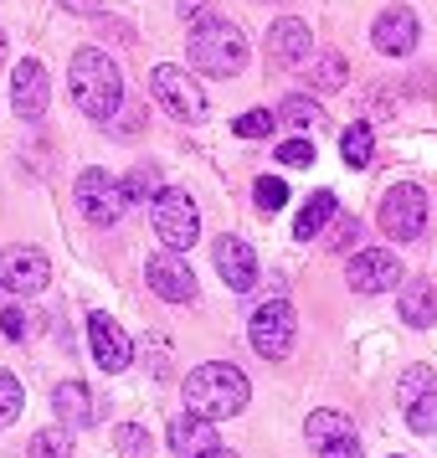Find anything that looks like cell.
I'll return each instance as SVG.
<instances>
[{
  "label": "cell",
  "mask_w": 437,
  "mask_h": 458,
  "mask_svg": "<svg viewBox=\"0 0 437 458\" xmlns=\"http://www.w3.org/2000/svg\"><path fill=\"white\" fill-rule=\"evenodd\" d=\"M21 402H26L21 381H16L11 371H0V428H11V422L21 417Z\"/></svg>",
  "instance_id": "26"
},
{
  "label": "cell",
  "mask_w": 437,
  "mask_h": 458,
  "mask_svg": "<svg viewBox=\"0 0 437 458\" xmlns=\"http://www.w3.org/2000/svg\"><path fill=\"white\" fill-rule=\"evenodd\" d=\"M72 98L88 119H113L119 104H124V78H119V63L98 52V47H83L72 52Z\"/></svg>",
  "instance_id": "1"
},
{
  "label": "cell",
  "mask_w": 437,
  "mask_h": 458,
  "mask_svg": "<svg viewBox=\"0 0 437 458\" xmlns=\"http://www.w3.org/2000/svg\"><path fill=\"white\" fill-rule=\"evenodd\" d=\"M31 454H37V458H72V443H67L63 433H52V428H46V433H37Z\"/></svg>",
  "instance_id": "32"
},
{
  "label": "cell",
  "mask_w": 437,
  "mask_h": 458,
  "mask_svg": "<svg viewBox=\"0 0 437 458\" xmlns=\"http://www.w3.org/2000/svg\"><path fill=\"white\" fill-rule=\"evenodd\" d=\"M113 448H119L124 458H145L149 454V433L134 428V422H124V428H113Z\"/></svg>",
  "instance_id": "28"
},
{
  "label": "cell",
  "mask_w": 437,
  "mask_h": 458,
  "mask_svg": "<svg viewBox=\"0 0 437 458\" xmlns=\"http://www.w3.org/2000/svg\"><path fill=\"white\" fill-rule=\"evenodd\" d=\"M334 207H340V201H334V191H314L309 201H304V211H298V222H293V237H304V242L319 237L324 222L334 216Z\"/></svg>",
  "instance_id": "21"
},
{
  "label": "cell",
  "mask_w": 437,
  "mask_h": 458,
  "mask_svg": "<svg viewBox=\"0 0 437 458\" xmlns=\"http://www.w3.org/2000/svg\"><path fill=\"white\" fill-rule=\"evenodd\" d=\"M57 417H63L67 428H93V422H98L93 392H88L83 381H63V386H57Z\"/></svg>",
  "instance_id": "19"
},
{
  "label": "cell",
  "mask_w": 437,
  "mask_h": 458,
  "mask_svg": "<svg viewBox=\"0 0 437 458\" xmlns=\"http://www.w3.org/2000/svg\"><path fill=\"white\" fill-rule=\"evenodd\" d=\"M46 98H52V88H46V67L37 63V57L16 63V72H11V104H16V114H21V119H42Z\"/></svg>",
  "instance_id": "12"
},
{
  "label": "cell",
  "mask_w": 437,
  "mask_h": 458,
  "mask_svg": "<svg viewBox=\"0 0 437 458\" xmlns=\"http://www.w3.org/2000/svg\"><path fill=\"white\" fill-rule=\"evenodd\" d=\"M216 268H222L231 293H248L252 284H257V258H252V248L242 237H231V232L216 242Z\"/></svg>",
  "instance_id": "15"
},
{
  "label": "cell",
  "mask_w": 437,
  "mask_h": 458,
  "mask_svg": "<svg viewBox=\"0 0 437 458\" xmlns=\"http://www.w3.org/2000/svg\"><path fill=\"white\" fill-rule=\"evenodd\" d=\"M0 330L11 335V340H26L37 325H31V314H26V310H0Z\"/></svg>",
  "instance_id": "34"
},
{
  "label": "cell",
  "mask_w": 437,
  "mask_h": 458,
  "mask_svg": "<svg viewBox=\"0 0 437 458\" xmlns=\"http://www.w3.org/2000/svg\"><path fill=\"white\" fill-rule=\"evenodd\" d=\"M355 237H360V222H355V216H340V227H334V237H330V248H350Z\"/></svg>",
  "instance_id": "35"
},
{
  "label": "cell",
  "mask_w": 437,
  "mask_h": 458,
  "mask_svg": "<svg viewBox=\"0 0 437 458\" xmlns=\"http://www.w3.org/2000/svg\"><path fill=\"white\" fill-rule=\"evenodd\" d=\"M319 458H360V437H345V443H330V448H319Z\"/></svg>",
  "instance_id": "36"
},
{
  "label": "cell",
  "mask_w": 437,
  "mask_h": 458,
  "mask_svg": "<svg viewBox=\"0 0 437 458\" xmlns=\"http://www.w3.org/2000/svg\"><path fill=\"white\" fill-rule=\"evenodd\" d=\"M345 278H350L355 293H386V289H396V284H407V273H401V263H396V252H386V248L355 252L350 268H345Z\"/></svg>",
  "instance_id": "10"
},
{
  "label": "cell",
  "mask_w": 437,
  "mask_h": 458,
  "mask_svg": "<svg viewBox=\"0 0 437 458\" xmlns=\"http://www.w3.org/2000/svg\"><path fill=\"white\" fill-rule=\"evenodd\" d=\"M371 149H375L371 124H350L345 134H340V155H345V165H350V170H366V165H371Z\"/></svg>",
  "instance_id": "24"
},
{
  "label": "cell",
  "mask_w": 437,
  "mask_h": 458,
  "mask_svg": "<svg viewBox=\"0 0 437 458\" xmlns=\"http://www.w3.org/2000/svg\"><path fill=\"white\" fill-rule=\"evenodd\" d=\"M293 304L289 299H268V304H257V314L248 319V340L252 351L263 355V360H283L293 351Z\"/></svg>",
  "instance_id": "7"
},
{
  "label": "cell",
  "mask_w": 437,
  "mask_h": 458,
  "mask_svg": "<svg viewBox=\"0 0 437 458\" xmlns=\"http://www.w3.org/2000/svg\"><path fill=\"white\" fill-rule=\"evenodd\" d=\"M186 407L196 417H206V422L237 417L242 407H248V376L237 371V366H227V360L196 366V371L186 376Z\"/></svg>",
  "instance_id": "2"
},
{
  "label": "cell",
  "mask_w": 437,
  "mask_h": 458,
  "mask_svg": "<svg viewBox=\"0 0 437 458\" xmlns=\"http://www.w3.org/2000/svg\"><path fill=\"white\" fill-rule=\"evenodd\" d=\"M401 319H407L412 330L437 325V284H427V278H407V284H401Z\"/></svg>",
  "instance_id": "18"
},
{
  "label": "cell",
  "mask_w": 437,
  "mask_h": 458,
  "mask_svg": "<svg viewBox=\"0 0 437 458\" xmlns=\"http://www.w3.org/2000/svg\"><path fill=\"white\" fill-rule=\"evenodd\" d=\"M283 207H289V186L273 181V175H263V181H257V211H283Z\"/></svg>",
  "instance_id": "31"
},
{
  "label": "cell",
  "mask_w": 437,
  "mask_h": 458,
  "mask_svg": "<svg viewBox=\"0 0 437 458\" xmlns=\"http://www.w3.org/2000/svg\"><path fill=\"white\" fill-rule=\"evenodd\" d=\"M206 11V0H181V16H201Z\"/></svg>",
  "instance_id": "38"
},
{
  "label": "cell",
  "mask_w": 437,
  "mask_h": 458,
  "mask_svg": "<svg viewBox=\"0 0 437 458\" xmlns=\"http://www.w3.org/2000/svg\"><path fill=\"white\" fill-rule=\"evenodd\" d=\"M309 47H314V31L304 21H273L268 31V63L273 67H293V63H304L309 57Z\"/></svg>",
  "instance_id": "16"
},
{
  "label": "cell",
  "mask_w": 437,
  "mask_h": 458,
  "mask_svg": "<svg viewBox=\"0 0 437 458\" xmlns=\"http://www.w3.org/2000/svg\"><path fill=\"white\" fill-rule=\"evenodd\" d=\"M371 42H375V52H386V57H407L416 47V16L407 5H386L371 26Z\"/></svg>",
  "instance_id": "13"
},
{
  "label": "cell",
  "mask_w": 437,
  "mask_h": 458,
  "mask_svg": "<svg viewBox=\"0 0 437 458\" xmlns=\"http://www.w3.org/2000/svg\"><path fill=\"white\" fill-rule=\"evenodd\" d=\"M88 345H93V360H98V371L119 376L134 360V345H129V335L119 330V319H108V314H93L88 319Z\"/></svg>",
  "instance_id": "11"
},
{
  "label": "cell",
  "mask_w": 437,
  "mask_h": 458,
  "mask_svg": "<svg viewBox=\"0 0 437 458\" xmlns=\"http://www.w3.org/2000/svg\"><path fill=\"white\" fill-rule=\"evenodd\" d=\"M72 201H78V211H83L93 227H113L129 207V191H124V181H113L108 170H83L78 186H72Z\"/></svg>",
  "instance_id": "5"
},
{
  "label": "cell",
  "mask_w": 437,
  "mask_h": 458,
  "mask_svg": "<svg viewBox=\"0 0 437 458\" xmlns=\"http://www.w3.org/2000/svg\"><path fill=\"white\" fill-rule=\"evenodd\" d=\"M170 448L181 458H206V454H216V428L196 412L175 417V422H170Z\"/></svg>",
  "instance_id": "17"
},
{
  "label": "cell",
  "mask_w": 437,
  "mask_h": 458,
  "mask_svg": "<svg viewBox=\"0 0 437 458\" xmlns=\"http://www.w3.org/2000/svg\"><path fill=\"white\" fill-rule=\"evenodd\" d=\"M278 119H283L289 129H314L319 119H324V108L314 104L309 93H289V98L278 104Z\"/></svg>",
  "instance_id": "25"
},
{
  "label": "cell",
  "mask_w": 437,
  "mask_h": 458,
  "mask_svg": "<svg viewBox=\"0 0 437 458\" xmlns=\"http://www.w3.org/2000/svg\"><path fill=\"white\" fill-rule=\"evenodd\" d=\"M129 201H149V196H160V170L155 165H134V175L124 181Z\"/></svg>",
  "instance_id": "27"
},
{
  "label": "cell",
  "mask_w": 437,
  "mask_h": 458,
  "mask_svg": "<svg viewBox=\"0 0 437 458\" xmlns=\"http://www.w3.org/2000/svg\"><path fill=\"white\" fill-rule=\"evenodd\" d=\"M427 392H437V371L433 366H412V371L396 376V407H401V412H407L412 402H422Z\"/></svg>",
  "instance_id": "22"
},
{
  "label": "cell",
  "mask_w": 437,
  "mask_h": 458,
  "mask_svg": "<svg viewBox=\"0 0 437 458\" xmlns=\"http://www.w3.org/2000/svg\"><path fill=\"white\" fill-rule=\"evenodd\" d=\"M149 222H155V237L165 242L170 252H186L196 248V237H201V216H196V201H190L186 191L165 186L155 201H149Z\"/></svg>",
  "instance_id": "4"
},
{
  "label": "cell",
  "mask_w": 437,
  "mask_h": 458,
  "mask_svg": "<svg viewBox=\"0 0 437 458\" xmlns=\"http://www.w3.org/2000/svg\"><path fill=\"white\" fill-rule=\"evenodd\" d=\"M278 160L289 170H304V165H314V145L309 140H289V145H278Z\"/></svg>",
  "instance_id": "33"
},
{
  "label": "cell",
  "mask_w": 437,
  "mask_h": 458,
  "mask_svg": "<svg viewBox=\"0 0 437 458\" xmlns=\"http://www.w3.org/2000/svg\"><path fill=\"white\" fill-rule=\"evenodd\" d=\"M149 93H155V104L165 108V114H175V119H206V93L190 83L186 67L175 63H160L155 72H149Z\"/></svg>",
  "instance_id": "6"
},
{
  "label": "cell",
  "mask_w": 437,
  "mask_h": 458,
  "mask_svg": "<svg viewBox=\"0 0 437 458\" xmlns=\"http://www.w3.org/2000/svg\"><path fill=\"white\" fill-rule=\"evenodd\" d=\"M149 289L160 293V299H170V304H186V299H196V273L175 258V252H160V258H149Z\"/></svg>",
  "instance_id": "14"
},
{
  "label": "cell",
  "mask_w": 437,
  "mask_h": 458,
  "mask_svg": "<svg viewBox=\"0 0 437 458\" xmlns=\"http://www.w3.org/2000/svg\"><path fill=\"white\" fill-rule=\"evenodd\" d=\"M304 433H309L314 448H330V443H345V437H355V422H350L345 412H334V407H319V412H309Z\"/></svg>",
  "instance_id": "20"
},
{
  "label": "cell",
  "mask_w": 437,
  "mask_h": 458,
  "mask_svg": "<svg viewBox=\"0 0 437 458\" xmlns=\"http://www.w3.org/2000/svg\"><path fill=\"white\" fill-rule=\"evenodd\" d=\"M67 11H83V16H93V11H104V0H63Z\"/></svg>",
  "instance_id": "37"
},
{
  "label": "cell",
  "mask_w": 437,
  "mask_h": 458,
  "mask_svg": "<svg viewBox=\"0 0 437 458\" xmlns=\"http://www.w3.org/2000/svg\"><path fill=\"white\" fill-rule=\"evenodd\" d=\"M375 222H381V232L396 237V242L422 237V227H427V196H422V186H391L386 196H381Z\"/></svg>",
  "instance_id": "8"
},
{
  "label": "cell",
  "mask_w": 437,
  "mask_h": 458,
  "mask_svg": "<svg viewBox=\"0 0 437 458\" xmlns=\"http://www.w3.org/2000/svg\"><path fill=\"white\" fill-rule=\"evenodd\" d=\"M190 67H201V72H211V78H231V72H242V63H248V42H242V31L227 21H201L190 26Z\"/></svg>",
  "instance_id": "3"
},
{
  "label": "cell",
  "mask_w": 437,
  "mask_h": 458,
  "mask_svg": "<svg viewBox=\"0 0 437 458\" xmlns=\"http://www.w3.org/2000/svg\"><path fill=\"white\" fill-rule=\"evenodd\" d=\"M46 278H52V263H46L42 248H26V242H16V248L0 252V284L11 293H42Z\"/></svg>",
  "instance_id": "9"
},
{
  "label": "cell",
  "mask_w": 437,
  "mask_h": 458,
  "mask_svg": "<svg viewBox=\"0 0 437 458\" xmlns=\"http://www.w3.org/2000/svg\"><path fill=\"white\" fill-rule=\"evenodd\" d=\"M273 119H278V114H268V108H248V114L231 124V134H237V140H263L273 129Z\"/></svg>",
  "instance_id": "30"
},
{
  "label": "cell",
  "mask_w": 437,
  "mask_h": 458,
  "mask_svg": "<svg viewBox=\"0 0 437 458\" xmlns=\"http://www.w3.org/2000/svg\"><path fill=\"white\" fill-rule=\"evenodd\" d=\"M345 72H350V67H345L340 52H319L304 78H309V88H319V93H334V88H345Z\"/></svg>",
  "instance_id": "23"
},
{
  "label": "cell",
  "mask_w": 437,
  "mask_h": 458,
  "mask_svg": "<svg viewBox=\"0 0 437 458\" xmlns=\"http://www.w3.org/2000/svg\"><path fill=\"white\" fill-rule=\"evenodd\" d=\"M407 428L412 433H437V392H427L422 402L407 407Z\"/></svg>",
  "instance_id": "29"
},
{
  "label": "cell",
  "mask_w": 437,
  "mask_h": 458,
  "mask_svg": "<svg viewBox=\"0 0 437 458\" xmlns=\"http://www.w3.org/2000/svg\"><path fill=\"white\" fill-rule=\"evenodd\" d=\"M206 458H231V454H227V448H216V454H206Z\"/></svg>",
  "instance_id": "39"
}]
</instances>
